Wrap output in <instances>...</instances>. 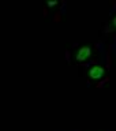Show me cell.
<instances>
[{
  "instance_id": "cell-3",
  "label": "cell",
  "mask_w": 116,
  "mask_h": 131,
  "mask_svg": "<svg viewBox=\"0 0 116 131\" xmlns=\"http://www.w3.org/2000/svg\"><path fill=\"white\" fill-rule=\"evenodd\" d=\"M47 4H48V7H53V6H56V4H57V2H56V0H49Z\"/></svg>"
},
{
  "instance_id": "cell-4",
  "label": "cell",
  "mask_w": 116,
  "mask_h": 131,
  "mask_svg": "<svg viewBox=\"0 0 116 131\" xmlns=\"http://www.w3.org/2000/svg\"><path fill=\"white\" fill-rule=\"evenodd\" d=\"M111 26H112V29H116V15L112 18V22H111Z\"/></svg>"
},
{
  "instance_id": "cell-2",
  "label": "cell",
  "mask_w": 116,
  "mask_h": 131,
  "mask_svg": "<svg viewBox=\"0 0 116 131\" xmlns=\"http://www.w3.org/2000/svg\"><path fill=\"white\" fill-rule=\"evenodd\" d=\"M105 74H107V68L100 64H94L89 70V78L92 81H101L105 77Z\"/></svg>"
},
{
  "instance_id": "cell-1",
  "label": "cell",
  "mask_w": 116,
  "mask_h": 131,
  "mask_svg": "<svg viewBox=\"0 0 116 131\" xmlns=\"http://www.w3.org/2000/svg\"><path fill=\"white\" fill-rule=\"evenodd\" d=\"M93 55V49L89 45H82V47L77 48L74 51V61L77 63H83V61L89 60Z\"/></svg>"
}]
</instances>
